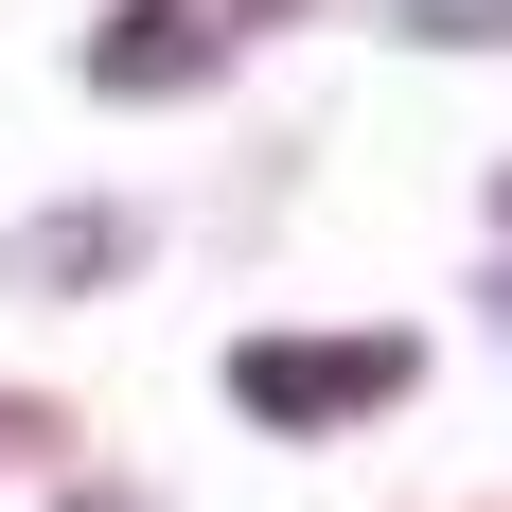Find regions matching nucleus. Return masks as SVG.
<instances>
[{
    "mask_svg": "<svg viewBox=\"0 0 512 512\" xmlns=\"http://www.w3.org/2000/svg\"><path fill=\"white\" fill-rule=\"evenodd\" d=\"M424 389V336H230V407L283 424V442H318V424H371V407H407Z\"/></svg>",
    "mask_w": 512,
    "mask_h": 512,
    "instance_id": "1",
    "label": "nucleus"
},
{
    "mask_svg": "<svg viewBox=\"0 0 512 512\" xmlns=\"http://www.w3.org/2000/svg\"><path fill=\"white\" fill-rule=\"evenodd\" d=\"M265 18H301V0H124L71 71H89V106H177V89H212Z\"/></svg>",
    "mask_w": 512,
    "mask_h": 512,
    "instance_id": "2",
    "label": "nucleus"
},
{
    "mask_svg": "<svg viewBox=\"0 0 512 512\" xmlns=\"http://www.w3.org/2000/svg\"><path fill=\"white\" fill-rule=\"evenodd\" d=\"M142 265V212H36L0 230V283H124Z\"/></svg>",
    "mask_w": 512,
    "mask_h": 512,
    "instance_id": "3",
    "label": "nucleus"
},
{
    "mask_svg": "<svg viewBox=\"0 0 512 512\" xmlns=\"http://www.w3.org/2000/svg\"><path fill=\"white\" fill-rule=\"evenodd\" d=\"M389 36H424V53H495L512 0H389Z\"/></svg>",
    "mask_w": 512,
    "mask_h": 512,
    "instance_id": "4",
    "label": "nucleus"
},
{
    "mask_svg": "<svg viewBox=\"0 0 512 512\" xmlns=\"http://www.w3.org/2000/svg\"><path fill=\"white\" fill-rule=\"evenodd\" d=\"M18 442H53V407H18V389H0V460H18Z\"/></svg>",
    "mask_w": 512,
    "mask_h": 512,
    "instance_id": "5",
    "label": "nucleus"
},
{
    "mask_svg": "<svg viewBox=\"0 0 512 512\" xmlns=\"http://www.w3.org/2000/svg\"><path fill=\"white\" fill-rule=\"evenodd\" d=\"M495 230H512V177H495Z\"/></svg>",
    "mask_w": 512,
    "mask_h": 512,
    "instance_id": "6",
    "label": "nucleus"
}]
</instances>
